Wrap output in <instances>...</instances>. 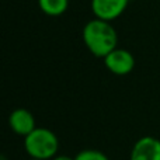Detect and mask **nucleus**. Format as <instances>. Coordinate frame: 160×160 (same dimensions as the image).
<instances>
[{
	"instance_id": "1",
	"label": "nucleus",
	"mask_w": 160,
	"mask_h": 160,
	"mask_svg": "<svg viewBox=\"0 0 160 160\" xmlns=\"http://www.w3.org/2000/svg\"><path fill=\"white\" fill-rule=\"evenodd\" d=\"M83 42L97 58H102L117 49L118 35L110 21L100 18L90 20L83 28Z\"/></svg>"
},
{
	"instance_id": "2",
	"label": "nucleus",
	"mask_w": 160,
	"mask_h": 160,
	"mask_svg": "<svg viewBox=\"0 0 160 160\" xmlns=\"http://www.w3.org/2000/svg\"><path fill=\"white\" fill-rule=\"evenodd\" d=\"M24 149L30 159L52 160L58 156L59 139L53 131L37 127L24 138Z\"/></svg>"
},
{
	"instance_id": "3",
	"label": "nucleus",
	"mask_w": 160,
	"mask_h": 160,
	"mask_svg": "<svg viewBox=\"0 0 160 160\" xmlns=\"http://www.w3.org/2000/svg\"><path fill=\"white\" fill-rule=\"evenodd\" d=\"M104 65L111 73L117 76H125L135 68V58L127 49H114L104 58Z\"/></svg>"
},
{
	"instance_id": "4",
	"label": "nucleus",
	"mask_w": 160,
	"mask_h": 160,
	"mask_svg": "<svg viewBox=\"0 0 160 160\" xmlns=\"http://www.w3.org/2000/svg\"><path fill=\"white\" fill-rule=\"evenodd\" d=\"M129 0H91V10L96 18L112 21L128 7Z\"/></svg>"
},
{
	"instance_id": "5",
	"label": "nucleus",
	"mask_w": 160,
	"mask_h": 160,
	"mask_svg": "<svg viewBox=\"0 0 160 160\" xmlns=\"http://www.w3.org/2000/svg\"><path fill=\"white\" fill-rule=\"evenodd\" d=\"M129 160H160V139L142 136L133 143Z\"/></svg>"
},
{
	"instance_id": "6",
	"label": "nucleus",
	"mask_w": 160,
	"mask_h": 160,
	"mask_svg": "<svg viewBox=\"0 0 160 160\" xmlns=\"http://www.w3.org/2000/svg\"><path fill=\"white\" fill-rule=\"evenodd\" d=\"M8 127L16 135L27 136L37 128L32 112L25 108H16L8 117Z\"/></svg>"
},
{
	"instance_id": "7",
	"label": "nucleus",
	"mask_w": 160,
	"mask_h": 160,
	"mask_svg": "<svg viewBox=\"0 0 160 160\" xmlns=\"http://www.w3.org/2000/svg\"><path fill=\"white\" fill-rule=\"evenodd\" d=\"M38 6L44 14L58 17L68 10L69 0H38Z\"/></svg>"
},
{
	"instance_id": "8",
	"label": "nucleus",
	"mask_w": 160,
	"mask_h": 160,
	"mask_svg": "<svg viewBox=\"0 0 160 160\" xmlns=\"http://www.w3.org/2000/svg\"><path fill=\"white\" fill-rule=\"evenodd\" d=\"M75 160H110L107 155L97 149H83L75 156Z\"/></svg>"
},
{
	"instance_id": "9",
	"label": "nucleus",
	"mask_w": 160,
	"mask_h": 160,
	"mask_svg": "<svg viewBox=\"0 0 160 160\" xmlns=\"http://www.w3.org/2000/svg\"><path fill=\"white\" fill-rule=\"evenodd\" d=\"M52 160H75V158H70V156H66V155H58Z\"/></svg>"
},
{
	"instance_id": "10",
	"label": "nucleus",
	"mask_w": 160,
	"mask_h": 160,
	"mask_svg": "<svg viewBox=\"0 0 160 160\" xmlns=\"http://www.w3.org/2000/svg\"><path fill=\"white\" fill-rule=\"evenodd\" d=\"M28 160H38V159H28Z\"/></svg>"
}]
</instances>
